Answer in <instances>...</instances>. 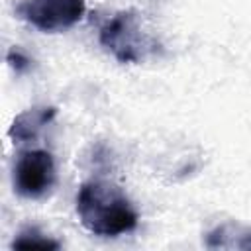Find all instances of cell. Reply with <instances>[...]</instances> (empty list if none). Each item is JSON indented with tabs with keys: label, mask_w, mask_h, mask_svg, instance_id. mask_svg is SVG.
I'll use <instances>...</instances> for the list:
<instances>
[{
	"label": "cell",
	"mask_w": 251,
	"mask_h": 251,
	"mask_svg": "<svg viewBox=\"0 0 251 251\" xmlns=\"http://www.w3.org/2000/svg\"><path fill=\"white\" fill-rule=\"evenodd\" d=\"M80 224L94 235L118 237L137 227L139 216L126 192L108 180H86L76 192Z\"/></svg>",
	"instance_id": "6da1fadb"
},
{
	"label": "cell",
	"mask_w": 251,
	"mask_h": 251,
	"mask_svg": "<svg viewBox=\"0 0 251 251\" xmlns=\"http://www.w3.org/2000/svg\"><path fill=\"white\" fill-rule=\"evenodd\" d=\"M98 41L120 63H141L159 47V43L143 29L139 18L129 10L114 14L100 27Z\"/></svg>",
	"instance_id": "7a4b0ae2"
},
{
	"label": "cell",
	"mask_w": 251,
	"mask_h": 251,
	"mask_svg": "<svg viewBox=\"0 0 251 251\" xmlns=\"http://www.w3.org/2000/svg\"><path fill=\"white\" fill-rule=\"evenodd\" d=\"M57 173L53 155L45 149H29L20 153L18 161L14 163L12 182L14 190L27 200L43 198L55 186Z\"/></svg>",
	"instance_id": "3957f363"
},
{
	"label": "cell",
	"mask_w": 251,
	"mask_h": 251,
	"mask_svg": "<svg viewBox=\"0 0 251 251\" xmlns=\"http://www.w3.org/2000/svg\"><path fill=\"white\" fill-rule=\"evenodd\" d=\"M16 12L29 25L47 33H59L84 18L86 4L84 0H24Z\"/></svg>",
	"instance_id": "277c9868"
},
{
	"label": "cell",
	"mask_w": 251,
	"mask_h": 251,
	"mask_svg": "<svg viewBox=\"0 0 251 251\" xmlns=\"http://www.w3.org/2000/svg\"><path fill=\"white\" fill-rule=\"evenodd\" d=\"M55 114L57 110L53 106H33V108L20 112L10 126V131H8L10 139L14 143L33 141L39 135V131L53 122Z\"/></svg>",
	"instance_id": "5b68a950"
},
{
	"label": "cell",
	"mask_w": 251,
	"mask_h": 251,
	"mask_svg": "<svg viewBox=\"0 0 251 251\" xmlns=\"http://www.w3.org/2000/svg\"><path fill=\"white\" fill-rule=\"evenodd\" d=\"M208 249H243L251 251V227L241 224H220L206 233Z\"/></svg>",
	"instance_id": "8992f818"
},
{
	"label": "cell",
	"mask_w": 251,
	"mask_h": 251,
	"mask_svg": "<svg viewBox=\"0 0 251 251\" xmlns=\"http://www.w3.org/2000/svg\"><path fill=\"white\" fill-rule=\"evenodd\" d=\"M12 247L14 249H61V243L45 235L37 227H25L14 237Z\"/></svg>",
	"instance_id": "52a82bcc"
},
{
	"label": "cell",
	"mask_w": 251,
	"mask_h": 251,
	"mask_svg": "<svg viewBox=\"0 0 251 251\" xmlns=\"http://www.w3.org/2000/svg\"><path fill=\"white\" fill-rule=\"evenodd\" d=\"M8 63H10V67L16 71V73H25L29 67H31V61L20 51V49H12L10 53H8Z\"/></svg>",
	"instance_id": "ba28073f"
}]
</instances>
